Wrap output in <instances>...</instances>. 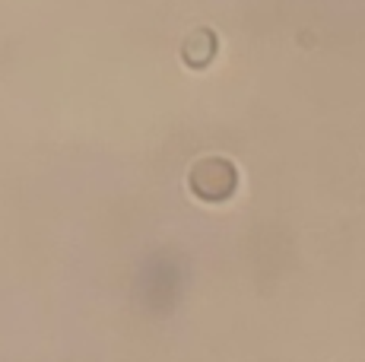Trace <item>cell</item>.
Masks as SVG:
<instances>
[{
	"label": "cell",
	"instance_id": "cell-1",
	"mask_svg": "<svg viewBox=\"0 0 365 362\" xmlns=\"http://www.w3.org/2000/svg\"><path fill=\"white\" fill-rule=\"evenodd\" d=\"M194 197L207 200V204H222L235 194L238 187V172L229 159L222 156H203L191 165V175H187Z\"/></svg>",
	"mask_w": 365,
	"mask_h": 362
},
{
	"label": "cell",
	"instance_id": "cell-2",
	"mask_svg": "<svg viewBox=\"0 0 365 362\" xmlns=\"http://www.w3.org/2000/svg\"><path fill=\"white\" fill-rule=\"evenodd\" d=\"M213 58H216V36H213V29L187 32L185 41H181V61H185L187 67H194V71H200V67H207Z\"/></svg>",
	"mask_w": 365,
	"mask_h": 362
}]
</instances>
